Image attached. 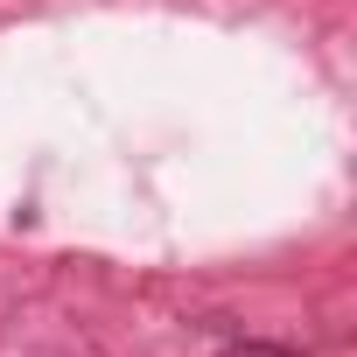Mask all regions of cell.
I'll return each mask as SVG.
<instances>
[{"label": "cell", "instance_id": "obj_1", "mask_svg": "<svg viewBox=\"0 0 357 357\" xmlns=\"http://www.w3.org/2000/svg\"><path fill=\"white\" fill-rule=\"evenodd\" d=\"M225 357H294V350H280V343H238V350H225Z\"/></svg>", "mask_w": 357, "mask_h": 357}]
</instances>
